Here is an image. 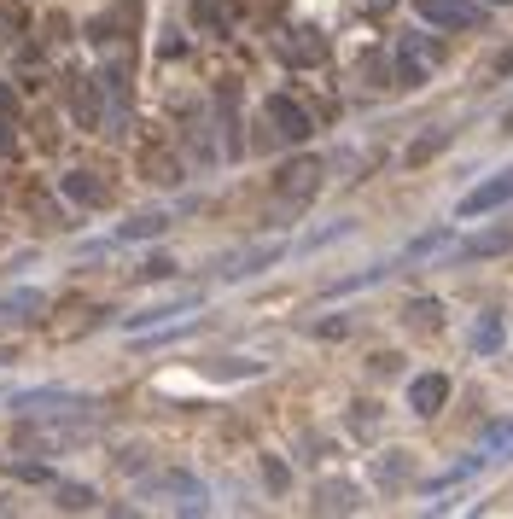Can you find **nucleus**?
Listing matches in <instances>:
<instances>
[{"label":"nucleus","mask_w":513,"mask_h":519,"mask_svg":"<svg viewBox=\"0 0 513 519\" xmlns=\"http://www.w3.org/2000/svg\"><path fill=\"white\" fill-rule=\"evenodd\" d=\"M199 298H175V304H152V310H140V315H129L123 327L129 333H146V327H158V321H170V315H181V310H193Z\"/></svg>","instance_id":"10"},{"label":"nucleus","mask_w":513,"mask_h":519,"mask_svg":"<svg viewBox=\"0 0 513 519\" xmlns=\"http://www.w3.org/2000/svg\"><path fill=\"white\" fill-rule=\"evenodd\" d=\"M502 199H513V170L496 175V181H490V187H479V193H467V199H461V210H467V216H479V210H496Z\"/></svg>","instance_id":"9"},{"label":"nucleus","mask_w":513,"mask_h":519,"mask_svg":"<svg viewBox=\"0 0 513 519\" xmlns=\"http://www.w3.org/2000/svg\"><path fill=\"white\" fill-rule=\"evenodd\" d=\"M0 117H18V100H12V88L0 82Z\"/></svg>","instance_id":"19"},{"label":"nucleus","mask_w":513,"mask_h":519,"mask_svg":"<svg viewBox=\"0 0 513 519\" xmlns=\"http://www.w3.org/2000/svg\"><path fill=\"white\" fill-rule=\"evenodd\" d=\"M94 502H100V496L88 485H59V508H65V514H88Z\"/></svg>","instance_id":"13"},{"label":"nucleus","mask_w":513,"mask_h":519,"mask_svg":"<svg viewBox=\"0 0 513 519\" xmlns=\"http://www.w3.org/2000/svg\"><path fill=\"white\" fill-rule=\"evenodd\" d=\"M6 473H12V479H24V485H47V479H53L47 467H30V461H24V467H12V461H6Z\"/></svg>","instance_id":"18"},{"label":"nucleus","mask_w":513,"mask_h":519,"mask_svg":"<svg viewBox=\"0 0 513 519\" xmlns=\"http://www.w3.org/2000/svg\"><path fill=\"white\" fill-rule=\"evenodd\" d=\"M146 496H181V502H175V508H181V514H193V508H205V485H199V479H193V473H146Z\"/></svg>","instance_id":"1"},{"label":"nucleus","mask_w":513,"mask_h":519,"mask_svg":"<svg viewBox=\"0 0 513 519\" xmlns=\"http://www.w3.org/2000/svg\"><path fill=\"white\" fill-rule=\"evenodd\" d=\"M280 53H286L292 65H321V59H327V41H321L315 30H298V35H286Z\"/></svg>","instance_id":"7"},{"label":"nucleus","mask_w":513,"mask_h":519,"mask_svg":"<svg viewBox=\"0 0 513 519\" xmlns=\"http://www.w3.org/2000/svg\"><path fill=\"white\" fill-rule=\"evenodd\" d=\"M6 403H12V409H59V415H65L70 403H88V397H76V391H53V385H47V391H12Z\"/></svg>","instance_id":"5"},{"label":"nucleus","mask_w":513,"mask_h":519,"mask_svg":"<svg viewBox=\"0 0 513 519\" xmlns=\"http://www.w3.org/2000/svg\"><path fill=\"white\" fill-rule=\"evenodd\" d=\"M274 257H280V245H257V251H245V257H234V263H228L222 275H228V280L257 275V269H263V263H274Z\"/></svg>","instance_id":"12"},{"label":"nucleus","mask_w":513,"mask_h":519,"mask_svg":"<svg viewBox=\"0 0 513 519\" xmlns=\"http://www.w3.org/2000/svg\"><path fill=\"white\" fill-rule=\"evenodd\" d=\"M269 117H274V135L280 140H304L309 135V111L304 105H292L286 94H274L269 100Z\"/></svg>","instance_id":"3"},{"label":"nucleus","mask_w":513,"mask_h":519,"mask_svg":"<svg viewBox=\"0 0 513 519\" xmlns=\"http://www.w3.org/2000/svg\"><path fill=\"white\" fill-rule=\"evenodd\" d=\"M193 18L199 24H228L234 18V0H193Z\"/></svg>","instance_id":"15"},{"label":"nucleus","mask_w":513,"mask_h":519,"mask_svg":"<svg viewBox=\"0 0 513 519\" xmlns=\"http://www.w3.org/2000/svg\"><path fill=\"white\" fill-rule=\"evenodd\" d=\"M444 397H449V380H444V374H426V380L409 385V403L420 409V415H438V409H444Z\"/></svg>","instance_id":"6"},{"label":"nucleus","mask_w":513,"mask_h":519,"mask_svg":"<svg viewBox=\"0 0 513 519\" xmlns=\"http://www.w3.org/2000/svg\"><path fill=\"white\" fill-rule=\"evenodd\" d=\"M420 76H426V47H420V41H414V47H403V82H420Z\"/></svg>","instance_id":"17"},{"label":"nucleus","mask_w":513,"mask_h":519,"mask_svg":"<svg viewBox=\"0 0 513 519\" xmlns=\"http://www.w3.org/2000/svg\"><path fill=\"white\" fill-rule=\"evenodd\" d=\"M94 438V426L82 420V426H18V444H47V450H76V444H88Z\"/></svg>","instance_id":"2"},{"label":"nucleus","mask_w":513,"mask_h":519,"mask_svg":"<svg viewBox=\"0 0 513 519\" xmlns=\"http://www.w3.org/2000/svg\"><path fill=\"white\" fill-rule=\"evenodd\" d=\"M59 193H70L76 205H105V181H100V175H88V170L59 175Z\"/></svg>","instance_id":"8"},{"label":"nucleus","mask_w":513,"mask_h":519,"mask_svg":"<svg viewBox=\"0 0 513 519\" xmlns=\"http://www.w3.org/2000/svg\"><path fill=\"white\" fill-rule=\"evenodd\" d=\"M315 181H321V164H315V158H298L292 170L280 175V199H292V205H304L309 193H315Z\"/></svg>","instance_id":"4"},{"label":"nucleus","mask_w":513,"mask_h":519,"mask_svg":"<svg viewBox=\"0 0 513 519\" xmlns=\"http://www.w3.org/2000/svg\"><path fill=\"white\" fill-rule=\"evenodd\" d=\"M420 12H426L432 24H467V18H473V12H467V6H455V0H426Z\"/></svg>","instance_id":"14"},{"label":"nucleus","mask_w":513,"mask_h":519,"mask_svg":"<svg viewBox=\"0 0 513 519\" xmlns=\"http://www.w3.org/2000/svg\"><path fill=\"white\" fill-rule=\"evenodd\" d=\"M164 228H170V216H158V210H152V216H135V222H123L111 240L129 245V240H146V234H164Z\"/></svg>","instance_id":"11"},{"label":"nucleus","mask_w":513,"mask_h":519,"mask_svg":"<svg viewBox=\"0 0 513 519\" xmlns=\"http://www.w3.org/2000/svg\"><path fill=\"white\" fill-rule=\"evenodd\" d=\"M30 310H41V292H30V286H24V292H6V298H0V315H30Z\"/></svg>","instance_id":"16"},{"label":"nucleus","mask_w":513,"mask_h":519,"mask_svg":"<svg viewBox=\"0 0 513 519\" xmlns=\"http://www.w3.org/2000/svg\"><path fill=\"white\" fill-rule=\"evenodd\" d=\"M0 152H12V117H0Z\"/></svg>","instance_id":"20"}]
</instances>
